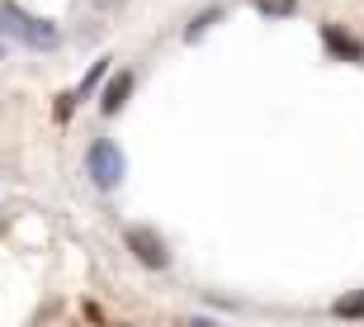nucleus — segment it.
<instances>
[{
	"label": "nucleus",
	"instance_id": "f257e3e1",
	"mask_svg": "<svg viewBox=\"0 0 364 327\" xmlns=\"http://www.w3.org/2000/svg\"><path fill=\"white\" fill-rule=\"evenodd\" d=\"M85 171H90V180L100 190H114L123 180V171H128V162H123V152L114 147L109 137H95L90 152H85Z\"/></svg>",
	"mask_w": 364,
	"mask_h": 327
},
{
	"label": "nucleus",
	"instance_id": "f03ea898",
	"mask_svg": "<svg viewBox=\"0 0 364 327\" xmlns=\"http://www.w3.org/2000/svg\"><path fill=\"white\" fill-rule=\"evenodd\" d=\"M0 19H5L10 33L19 43H28V48H57V38H62L53 19H28V14H19L14 5H0Z\"/></svg>",
	"mask_w": 364,
	"mask_h": 327
},
{
	"label": "nucleus",
	"instance_id": "7ed1b4c3",
	"mask_svg": "<svg viewBox=\"0 0 364 327\" xmlns=\"http://www.w3.org/2000/svg\"><path fill=\"white\" fill-rule=\"evenodd\" d=\"M123 242H128V251H133L147 271H166V266H171V251H166V242L151 228H128V232H123Z\"/></svg>",
	"mask_w": 364,
	"mask_h": 327
},
{
	"label": "nucleus",
	"instance_id": "20e7f679",
	"mask_svg": "<svg viewBox=\"0 0 364 327\" xmlns=\"http://www.w3.org/2000/svg\"><path fill=\"white\" fill-rule=\"evenodd\" d=\"M322 43L336 57H346V62H360V57H364V43L350 38V33H346V28H336V24H322Z\"/></svg>",
	"mask_w": 364,
	"mask_h": 327
},
{
	"label": "nucleus",
	"instance_id": "39448f33",
	"mask_svg": "<svg viewBox=\"0 0 364 327\" xmlns=\"http://www.w3.org/2000/svg\"><path fill=\"white\" fill-rule=\"evenodd\" d=\"M128 90H133V76H128V71H119V76L105 85V100H100V109H105V114H119V109L128 105Z\"/></svg>",
	"mask_w": 364,
	"mask_h": 327
},
{
	"label": "nucleus",
	"instance_id": "423d86ee",
	"mask_svg": "<svg viewBox=\"0 0 364 327\" xmlns=\"http://www.w3.org/2000/svg\"><path fill=\"white\" fill-rule=\"evenodd\" d=\"M331 313H336V318H346V323H350V318H364V289H355V294L336 299V303H331Z\"/></svg>",
	"mask_w": 364,
	"mask_h": 327
},
{
	"label": "nucleus",
	"instance_id": "0eeeda50",
	"mask_svg": "<svg viewBox=\"0 0 364 327\" xmlns=\"http://www.w3.org/2000/svg\"><path fill=\"white\" fill-rule=\"evenodd\" d=\"M208 24H218V10H208V14H199V19H194V24L185 28V38L194 43V38H203V33H208Z\"/></svg>",
	"mask_w": 364,
	"mask_h": 327
},
{
	"label": "nucleus",
	"instance_id": "6e6552de",
	"mask_svg": "<svg viewBox=\"0 0 364 327\" xmlns=\"http://www.w3.org/2000/svg\"><path fill=\"white\" fill-rule=\"evenodd\" d=\"M256 10L260 14H294L298 0H256Z\"/></svg>",
	"mask_w": 364,
	"mask_h": 327
},
{
	"label": "nucleus",
	"instance_id": "1a4fd4ad",
	"mask_svg": "<svg viewBox=\"0 0 364 327\" xmlns=\"http://www.w3.org/2000/svg\"><path fill=\"white\" fill-rule=\"evenodd\" d=\"M100 76H105V62H95V67H90V76L81 81V90H76V100H81V95H90L95 85H100Z\"/></svg>",
	"mask_w": 364,
	"mask_h": 327
},
{
	"label": "nucleus",
	"instance_id": "9d476101",
	"mask_svg": "<svg viewBox=\"0 0 364 327\" xmlns=\"http://www.w3.org/2000/svg\"><path fill=\"white\" fill-rule=\"evenodd\" d=\"M128 0H85V10H95V14H114V10H123Z\"/></svg>",
	"mask_w": 364,
	"mask_h": 327
},
{
	"label": "nucleus",
	"instance_id": "9b49d317",
	"mask_svg": "<svg viewBox=\"0 0 364 327\" xmlns=\"http://www.w3.org/2000/svg\"><path fill=\"white\" fill-rule=\"evenodd\" d=\"M10 43H14V33H0V57L10 53Z\"/></svg>",
	"mask_w": 364,
	"mask_h": 327
},
{
	"label": "nucleus",
	"instance_id": "f8f14e48",
	"mask_svg": "<svg viewBox=\"0 0 364 327\" xmlns=\"http://www.w3.org/2000/svg\"><path fill=\"white\" fill-rule=\"evenodd\" d=\"M0 237H5V214H0Z\"/></svg>",
	"mask_w": 364,
	"mask_h": 327
}]
</instances>
